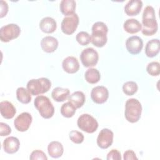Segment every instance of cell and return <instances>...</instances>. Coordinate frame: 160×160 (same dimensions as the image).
<instances>
[{
    "mask_svg": "<svg viewBox=\"0 0 160 160\" xmlns=\"http://www.w3.org/2000/svg\"><path fill=\"white\" fill-rule=\"evenodd\" d=\"M142 24L143 28L141 29V31L145 36L154 35L158 31V25L156 18L155 11L152 6H147L144 8L142 16Z\"/></svg>",
    "mask_w": 160,
    "mask_h": 160,
    "instance_id": "cell-1",
    "label": "cell"
},
{
    "mask_svg": "<svg viewBox=\"0 0 160 160\" xmlns=\"http://www.w3.org/2000/svg\"><path fill=\"white\" fill-rule=\"evenodd\" d=\"M108 28L105 23L101 21L95 22L92 26L91 42L98 48L103 47L108 41Z\"/></svg>",
    "mask_w": 160,
    "mask_h": 160,
    "instance_id": "cell-2",
    "label": "cell"
},
{
    "mask_svg": "<svg viewBox=\"0 0 160 160\" xmlns=\"http://www.w3.org/2000/svg\"><path fill=\"white\" fill-rule=\"evenodd\" d=\"M142 106L141 102L135 98H131L125 104L124 116L128 122L134 123L138 122L141 115Z\"/></svg>",
    "mask_w": 160,
    "mask_h": 160,
    "instance_id": "cell-3",
    "label": "cell"
},
{
    "mask_svg": "<svg viewBox=\"0 0 160 160\" xmlns=\"http://www.w3.org/2000/svg\"><path fill=\"white\" fill-rule=\"evenodd\" d=\"M26 87L31 95L37 96L48 92L51 87V82L46 78L32 79L28 82Z\"/></svg>",
    "mask_w": 160,
    "mask_h": 160,
    "instance_id": "cell-4",
    "label": "cell"
},
{
    "mask_svg": "<svg viewBox=\"0 0 160 160\" xmlns=\"http://www.w3.org/2000/svg\"><path fill=\"white\" fill-rule=\"evenodd\" d=\"M34 104L43 118L49 119L54 115V108L47 96H38L34 101Z\"/></svg>",
    "mask_w": 160,
    "mask_h": 160,
    "instance_id": "cell-5",
    "label": "cell"
},
{
    "mask_svg": "<svg viewBox=\"0 0 160 160\" xmlns=\"http://www.w3.org/2000/svg\"><path fill=\"white\" fill-rule=\"evenodd\" d=\"M77 124L81 130L87 133H93L98 128L96 119L89 114H81L78 119Z\"/></svg>",
    "mask_w": 160,
    "mask_h": 160,
    "instance_id": "cell-6",
    "label": "cell"
},
{
    "mask_svg": "<svg viewBox=\"0 0 160 160\" xmlns=\"http://www.w3.org/2000/svg\"><path fill=\"white\" fill-rule=\"evenodd\" d=\"M21 29L19 26L14 23L6 24L0 29V39L2 42H8L16 39L20 35Z\"/></svg>",
    "mask_w": 160,
    "mask_h": 160,
    "instance_id": "cell-7",
    "label": "cell"
},
{
    "mask_svg": "<svg viewBox=\"0 0 160 160\" xmlns=\"http://www.w3.org/2000/svg\"><path fill=\"white\" fill-rule=\"evenodd\" d=\"M79 21V17L76 13L65 16L61 24L62 32L67 35L73 34L78 26Z\"/></svg>",
    "mask_w": 160,
    "mask_h": 160,
    "instance_id": "cell-8",
    "label": "cell"
},
{
    "mask_svg": "<svg viewBox=\"0 0 160 160\" xmlns=\"http://www.w3.org/2000/svg\"><path fill=\"white\" fill-rule=\"evenodd\" d=\"M80 59L84 67L91 68L97 64L99 60V55L94 48H88L81 52Z\"/></svg>",
    "mask_w": 160,
    "mask_h": 160,
    "instance_id": "cell-9",
    "label": "cell"
},
{
    "mask_svg": "<svg viewBox=\"0 0 160 160\" xmlns=\"http://www.w3.org/2000/svg\"><path fill=\"white\" fill-rule=\"evenodd\" d=\"M32 121V118L31 114L23 112L16 118L14 121V126L18 131L24 132L29 128Z\"/></svg>",
    "mask_w": 160,
    "mask_h": 160,
    "instance_id": "cell-10",
    "label": "cell"
},
{
    "mask_svg": "<svg viewBox=\"0 0 160 160\" xmlns=\"http://www.w3.org/2000/svg\"><path fill=\"white\" fill-rule=\"evenodd\" d=\"M114 134L112 131L108 128L102 129L97 138V144L101 149H107L113 142Z\"/></svg>",
    "mask_w": 160,
    "mask_h": 160,
    "instance_id": "cell-11",
    "label": "cell"
},
{
    "mask_svg": "<svg viewBox=\"0 0 160 160\" xmlns=\"http://www.w3.org/2000/svg\"><path fill=\"white\" fill-rule=\"evenodd\" d=\"M91 97L94 102L99 104H103L109 98V91L105 86H98L92 89Z\"/></svg>",
    "mask_w": 160,
    "mask_h": 160,
    "instance_id": "cell-12",
    "label": "cell"
},
{
    "mask_svg": "<svg viewBox=\"0 0 160 160\" xmlns=\"http://www.w3.org/2000/svg\"><path fill=\"white\" fill-rule=\"evenodd\" d=\"M126 48L131 54H139L143 48L142 39L138 36L129 37L126 41Z\"/></svg>",
    "mask_w": 160,
    "mask_h": 160,
    "instance_id": "cell-13",
    "label": "cell"
},
{
    "mask_svg": "<svg viewBox=\"0 0 160 160\" xmlns=\"http://www.w3.org/2000/svg\"><path fill=\"white\" fill-rule=\"evenodd\" d=\"M4 151L8 154L16 152L20 147V142L18 138L14 136H10L6 138L2 143Z\"/></svg>",
    "mask_w": 160,
    "mask_h": 160,
    "instance_id": "cell-14",
    "label": "cell"
},
{
    "mask_svg": "<svg viewBox=\"0 0 160 160\" xmlns=\"http://www.w3.org/2000/svg\"><path fill=\"white\" fill-rule=\"evenodd\" d=\"M62 67L66 72L74 74L79 70V63L76 58L74 56H68L62 61Z\"/></svg>",
    "mask_w": 160,
    "mask_h": 160,
    "instance_id": "cell-15",
    "label": "cell"
},
{
    "mask_svg": "<svg viewBox=\"0 0 160 160\" xmlns=\"http://www.w3.org/2000/svg\"><path fill=\"white\" fill-rule=\"evenodd\" d=\"M41 46L43 51L48 53L53 52L58 47V41L53 36H45L41 41Z\"/></svg>",
    "mask_w": 160,
    "mask_h": 160,
    "instance_id": "cell-16",
    "label": "cell"
},
{
    "mask_svg": "<svg viewBox=\"0 0 160 160\" xmlns=\"http://www.w3.org/2000/svg\"><path fill=\"white\" fill-rule=\"evenodd\" d=\"M142 5L141 0L129 1L124 6V12L129 16H136L141 12Z\"/></svg>",
    "mask_w": 160,
    "mask_h": 160,
    "instance_id": "cell-17",
    "label": "cell"
},
{
    "mask_svg": "<svg viewBox=\"0 0 160 160\" xmlns=\"http://www.w3.org/2000/svg\"><path fill=\"white\" fill-rule=\"evenodd\" d=\"M0 112L4 118L9 119L14 116L16 113V109L11 102L2 101L0 102Z\"/></svg>",
    "mask_w": 160,
    "mask_h": 160,
    "instance_id": "cell-18",
    "label": "cell"
},
{
    "mask_svg": "<svg viewBox=\"0 0 160 160\" xmlns=\"http://www.w3.org/2000/svg\"><path fill=\"white\" fill-rule=\"evenodd\" d=\"M39 28L43 32L50 34L56 31L57 23L52 18L45 17L41 20L39 22Z\"/></svg>",
    "mask_w": 160,
    "mask_h": 160,
    "instance_id": "cell-19",
    "label": "cell"
},
{
    "mask_svg": "<svg viewBox=\"0 0 160 160\" xmlns=\"http://www.w3.org/2000/svg\"><path fill=\"white\" fill-rule=\"evenodd\" d=\"M159 52V39H152L149 41L145 47V54L148 58L156 56Z\"/></svg>",
    "mask_w": 160,
    "mask_h": 160,
    "instance_id": "cell-20",
    "label": "cell"
},
{
    "mask_svg": "<svg viewBox=\"0 0 160 160\" xmlns=\"http://www.w3.org/2000/svg\"><path fill=\"white\" fill-rule=\"evenodd\" d=\"M48 152L51 157L53 158H58L62 155L64 152V148L60 142L54 141L48 144Z\"/></svg>",
    "mask_w": 160,
    "mask_h": 160,
    "instance_id": "cell-21",
    "label": "cell"
},
{
    "mask_svg": "<svg viewBox=\"0 0 160 160\" xmlns=\"http://www.w3.org/2000/svg\"><path fill=\"white\" fill-rule=\"evenodd\" d=\"M123 28L128 33L135 34L141 30L142 25L136 19H128L123 24Z\"/></svg>",
    "mask_w": 160,
    "mask_h": 160,
    "instance_id": "cell-22",
    "label": "cell"
},
{
    "mask_svg": "<svg viewBox=\"0 0 160 160\" xmlns=\"http://www.w3.org/2000/svg\"><path fill=\"white\" fill-rule=\"evenodd\" d=\"M86 101L84 94L82 91H75L68 97V102L72 104L76 109L81 108Z\"/></svg>",
    "mask_w": 160,
    "mask_h": 160,
    "instance_id": "cell-23",
    "label": "cell"
},
{
    "mask_svg": "<svg viewBox=\"0 0 160 160\" xmlns=\"http://www.w3.org/2000/svg\"><path fill=\"white\" fill-rule=\"evenodd\" d=\"M69 94L70 91L69 89L56 87L53 89L51 92V96L57 102H63L68 98Z\"/></svg>",
    "mask_w": 160,
    "mask_h": 160,
    "instance_id": "cell-24",
    "label": "cell"
},
{
    "mask_svg": "<svg viewBox=\"0 0 160 160\" xmlns=\"http://www.w3.org/2000/svg\"><path fill=\"white\" fill-rule=\"evenodd\" d=\"M61 12L66 16L75 13L76 1L74 0H62L59 4Z\"/></svg>",
    "mask_w": 160,
    "mask_h": 160,
    "instance_id": "cell-25",
    "label": "cell"
},
{
    "mask_svg": "<svg viewBox=\"0 0 160 160\" xmlns=\"http://www.w3.org/2000/svg\"><path fill=\"white\" fill-rule=\"evenodd\" d=\"M86 81L90 84H96L101 79V74L99 71L96 68L88 69L84 74Z\"/></svg>",
    "mask_w": 160,
    "mask_h": 160,
    "instance_id": "cell-26",
    "label": "cell"
},
{
    "mask_svg": "<svg viewBox=\"0 0 160 160\" xmlns=\"http://www.w3.org/2000/svg\"><path fill=\"white\" fill-rule=\"evenodd\" d=\"M16 98L22 104H28L31 101V94L28 89L19 87L16 90Z\"/></svg>",
    "mask_w": 160,
    "mask_h": 160,
    "instance_id": "cell-27",
    "label": "cell"
},
{
    "mask_svg": "<svg viewBox=\"0 0 160 160\" xmlns=\"http://www.w3.org/2000/svg\"><path fill=\"white\" fill-rule=\"evenodd\" d=\"M76 111V108L69 102L63 104L60 109L61 114H62V116L67 118L72 117L74 115Z\"/></svg>",
    "mask_w": 160,
    "mask_h": 160,
    "instance_id": "cell-28",
    "label": "cell"
},
{
    "mask_svg": "<svg viewBox=\"0 0 160 160\" xmlns=\"http://www.w3.org/2000/svg\"><path fill=\"white\" fill-rule=\"evenodd\" d=\"M138 89V86L134 81H127L123 84L122 91L127 96L134 95Z\"/></svg>",
    "mask_w": 160,
    "mask_h": 160,
    "instance_id": "cell-29",
    "label": "cell"
},
{
    "mask_svg": "<svg viewBox=\"0 0 160 160\" xmlns=\"http://www.w3.org/2000/svg\"><path fill=\"white\" fill-rule=\"evenodd\" d=\"M77 42L81 46H87L91 42V36L86 31H80L76 36Z\"/></svg>",
    "mask_w": 160,
    "mask_h": 160,
    "instance_id": "cell-30",
    "label": "cell"
},
{
    "mask_svg": "<svg viewBox=\"0 0 160 160\" xmlns=\"http://www.w3.org/2000/svg\"><path fill=\"white\" fill-rule=\"evenodd\" d=\"M146 71L148 73L152 76H157L160 74V64L157 61L149 62L147 67Z\"/></svg>",
    "mask_w": 160,
    "mask_h": 160,
    "instance_id": "cell-31",
    "label": "cell"
},
{
    "mask_svg": "<svg viewBox=\"0 0 160 160\" xmlns=\"http://www.w3.org/2000/svg\"><path fill=\"white\" fill-rule=\"evenodd\" d=\"M69 136L70 140L75 144L82 143L84 139V135L82 132L78 131H75V130H72L70 131Z\"/></svg>",
    "mask_w": 160,
    "mask_h": 160,
    "instance_id": "cell-32",
    "label": "cell"
},
{
    "mask_svg": "<svg viewBox=\"0 0 160 160\" xmlns=\"http://www.w3.org/2000/svg\"><path fill=\"white\" fill-rule=\"evenodd\" d=\"M29 159L31 160H47L48 158L43 151L41 150H35L31 152Z\"/></svg>",
    "mask_w": 160,
    "mask_h": 160,
    "instance_id": "cell-33",
    "label": "cell"
},
{
    "mask_svg": "<svg viewBox=\"0 0 160 160\" xmlns=\"http://www.w3.org/2000/svg\"><path fill=\"white\" fill-rule=\"evenodd\" d=\"M106 159L108 160H121V152L117 149H112L107 154Z\"/></svg>",
    "mask_w": 160,
    "mask_h": 160,
    "instance_id": "cell-34",
    "label": "cell"
},
{
    "mask_svg": "<svg viewBox=\"0 0 160 160\" xmlns=\"http://www.w3.org/2000/svg\"><path fill=\"white\" fill-rule=\"evenodd\" d=\"M11 132V129L10 126L4 122H0V134L1 136H8Z\"/></svg>",
    "mask_w": 160,
    "mask_h": 160,
    "instance_id": "cell-35",
    "label": "cell"
},
{
    "mask_svg": "<svg viewBox=\"0 0 160 160\" xmlns=\"http://www.w3.org/2000/svg\"><path fill=\"white\" fill-rule=\"evenodd\" d=\"M123 159L124 160H134L138 159V158L132 150H128L124 152Z\"/></svg>",
    "mask_w": 160,
    "mask_h": 160,
    "instance_id": "cell-36",
    "label": "cell"
},
{
    "mask_svg": "<svg viewBox=\"0 0 160 160\" xmlns=\"http://www.w3.org/2000/svg\"><path fill=\"white\" fill-rule=\"evenodd\" d=\"M8 11V4L4 1H1V18L5 16Z\"/></svg>",
    "mask_w": 160,
    "mask_h": 160,
    "instance_id": "cell-37",
    "label": "cell"
}]
</instances>
